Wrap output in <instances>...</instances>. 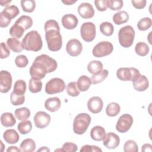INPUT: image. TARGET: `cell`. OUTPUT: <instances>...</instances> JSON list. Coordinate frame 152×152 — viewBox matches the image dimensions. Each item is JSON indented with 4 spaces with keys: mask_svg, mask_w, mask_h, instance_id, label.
Returning <instances> with one entry per match:
<instances>
[{
    "mask_svg": "<svg viewBox=\"0 0 152 152\" xmlns=\"http://www.w3.org/2000/svg\"><path fill=\"white\" fill-rule=\"evenodd\" d=\"M58 67L55 59L46 54L37 56L30 68L29 72L31 78L41 80L46 74L55 71Z\"/></svg>",
    "mask_w": 152,
    "mask_h": 152,
    "instance_id": "cell-1",
    "label": "cell"
},
{
    "mask_svg": "<svg viewBox=\"0 0 152 152\" xmlns=\"http://www.w3.org/2000/svg\"><path fill=\"white\" fill-rule=\"evenodd\" d=\"M45 39L49 50L56 52L62 46V37L60 33V27L55 20H49L44 25Z\"/></svg>",
    "mask_w": 152,
    "mask_h": 152,
    "instance_id": "cell-2",
    "label": "cell"
},
{
    "mask_svg": "<svg viewBox=\"0 0 152 152\" xmlns=\"http://www.w3.org/2000/svg\"><path fill=\"white\" fill-rule=\"evenodd\" d=\"M21 43L23 49L28 51H39L43 46L41 36L36 30H31L27 33L23 38Z\"/></svg>",
    "mask_w": 152,
    "mask_h": 152,
    "instance_id": "cell-3",
    "label": "cell"
},
{
    "mask_svg": "<svg viewBox=\"0 0 152 152\" xmlns=\"http://www.w3.org/2000/svg\"><path fill=\"white\" fill-rule=\"evenodd\" d=\"M91 121V116L86 113L78 114L73 121V131L75 134L83 135L84 134Z\"/></svg>",
    "mask_w": 152,
    "mask_h": 152,
    "instance_id": "cell-4",
    "label": "cell"
},
{
    "mask_svg": "<svg viewBox=\"0 0 152 152\" xmlns=\"http://www.w3.org/2000/svg\"><path fill=\"white\" fill-rule=\"evenodd\" d=\"M135 34V30L132 26H125L122 27L118 32L119 44L125 48H129L134 42Z\"/></svg>",
    "mask_w": 152,
    "mask_h": 152,
    "instance_id": "cell-5",
    "label": "cell"
},
{
    "mask_svg": "<svg viewBox=\"0 0 152 152\" xmlns=\"http://www.w3.org/2000/svg\"><path fill=\"white\" fill-rule=\"evenodd\" d=\"M141 75L140 71L135 68H120L117 69L116 76L118 79L124 81H133Z\"/></svg>",
    "mask_w": 152,
    "mask_h": 152,
    "instance_id": "cell-6",
    "label": "cell"
},
{
    "mask_svg": "<svg viewBox=\"0 0 152 152\" xmlns=\"http://www.w3.org/2000/svg\"><path fill=\"white\" fill-rule=\"evenodd\" d=\"M65 81L60 78H53L45 85V92L48 94H53L62 92L65 88Z\"/></svg>",
    "mask_w": 152,
    "mask_h": 152,
    "instance_id": "cell-7",
    "label": "cell"
},
{
    "mask_svg": "<svg viewBox=\"0 0 152 152\" xmlns=\"http://www.w3.org/2000/svg\"><path fill=\"white\" fill-rule=\"evenodd\" d=\"M113 50V46L110 42L102 41L93 48V55L97 58H102L110 55Z\"/></svg>",
    "mask_w": 152,
    "mask_h": 152,
    "instance_id": "cell-8",
    "label": "cell"
},
{
    "mask_svg": "<svg viewBox=\"0 0 152 152\" xmlns=\"http://www.w3.org/2000/svg\"><path fill=\"white\" fill-rule=\"evenodd\" d=\"M96 30L95 24L92 22H85L80 27L81 38L86 42H92L96 37Z\"/></svg>",
    "mask_w": 152,
    "mask_h": 152,
    "instance_id": "cell-9",
    "label": "cell"
},
{
    "mask_svg": "<svg viewBox=\"0 0 152 152\" xmlns=\"http://www.w3.org/2000/svg\"><path fill=\"white\" fill-rule=\"evenodd\" d=\"M133 121V118L131 115L125 113L118 119L116 124V129L120 133L126 132L131 128Z\"/></svg>",
    "mask_w": 152,
    "mask_h": 152,
    "instance_id": "cell-10",
    "label": "cell"
},
{
    "mask_svg": "<svg viewBox=\"0 0 152 152\" xmlns=\"http://www.w3.org/2000/svg\"><path fill=\"white\" fill-rule=\"evenodd\" d=\"M12 76L10 72L2 70L0 72V91L2 93L8 92L12 86Z\"/></svg>",
    "mask_w": 152,
    "mask_h": 152,
    "instance_id": "cell-11",
    "label": "cell"
},
{
    "mask_svg": "<svg viewBox=\"0 0 152 152\" xmlns=\"http://www.w3.org/2000/svg\"><path fill=\"white\" fill-rule=\"evenodd\" d=\"M33 119L35 126L39 129H43L49 125L51 118L45 112L39 111L36 113Z\"/></svg>",
    "mask_w": 152,
    "mask_h": 152,
    "instance_id": "cell-12",
    "label": "cell"
},
{
    "mask_svg": "<svg viewBox=\"0 0 152 152\" xmlns=\"http://www.w3.org/2000/svg\"><path fill=\"white\" fill-rule=\"evenodd\" d=\"M83 50L82 43L79 40L72 39L69 40L66 45V51L71 56H78Z\"/></svg>",
    "mask_w": 152,
    "mask_h": 152,
    "instance_id": "cell-13",
    "label": "cell"
},
{
    "mask_svg": "<svg viewBox=\"0 0 152 152\" xmlns=\"http://www.w3.org/2000/svg\"><path fill=\"white\" fill-rule=\"evenodd\" d=\"M103 141V145L108 149H115L120 143L119 137L114 132H108Z\"/></svg>",
    "mask_w": 152,
    "mask_h": 152,
    "instance_id": "cell-14",
    "label": "cell"
},
{
    "mask_svg": "<svg viewBox=\"0 0 152 152\" xmlns=\"http://www.w3.org/2000/svg\"><path fill=\"white\" fill-rule=\"evenodd\" d=\"M103 107L102 99L99 96H93L91 97L87 102V107L90 112L93 113H100Z\"/></svg>",
    "mask_w": 152,
    "mask_h": 152,
    "instance_id": "cell-15",
    "label": "cell"
},
{
    "mask_svg": "<svg viewBox=\"0 0 152 152\" xmlns=\"http://www.w3.org/2000/svg\"><path fill=\"white\" fill-rule=\"evenodd\" d=\"M79 15L84 19L92 18L94 15V10L92 5L88 2H83L79 5L77 9Z\"/></svg>",
    "mask_w": 152,
    "mask_h": 152,
    "instance_id": "cell-16",
    "label": "cell"
},
{
    "mask_svg": "<svg viewBox=\"0 0 152 152\" xmlns=\"http://www.w3.org/2000/svg\"><path fill=\"white\" fill-rule=\"evenodd\" d=\"M61 23L64 28L67 30L75 28L78 23L77 17L72 14H67L62 17Z\"/></svg>",
    "mask_w": 152,
    "mask_h": 152,
    "instance_id": "cell-17",
    "label": "cell"
},
{
    "mask_svg": "<svg viewBox=\"0 0 152 152\" xmlns=\"http://www.w3.org/2000/svg\"><path fill=\"white\" fill-rule=\"evenodd\" d=\"M132 86L136 91H144L148 88L149 86V81L145 75H140L132 81Z\"/></svg>",
    "mask_w": 152,
    "mask_h": 152,
    "instance_id": "cell-18",
    "label": "cell"
},
{
    "mask_svg": "<svg viewBox=\"0 0 152 152\" xmlns=\"http://www.w3.org/2000/svg\"><path fill=\"white\" fill-rule=\"evenodd\" d=\"M106 135V134L104 128L99 125L93 127L90 131V137L91 139L96 141H103Z\"/></svg>",
    "mask_w": 152,
    "mask_h": 152,
    "instance_id": "cell-19",
    "label": "cell"
},
{
    "mask_svg": "<svg viewBox=\"0 0 152 152\" xmlns=\"http://www.w3.org/2000/svg\"><path fill=\"white\" fill-rule=\"evenodd\" d=\"M61 106V102L57 97H50L45 102V107L51 112H55L59 109Z\"/></svg>",
    "mask_w": 152,
    "mask_h": 152,
    "instance_id": "cell-20",
    "label": "cell"
},
{
    "mask_svg": "<svg viewBox=\"0 0 152 152\" xmlns=\"http://www.w3.org/2000/svg\"><path fill=\"white\" fill-rule=\"evenodd\" d=\"M3 138L6 142L10 144H16L20 139V136L18 132L13 129L6 130L3 134Z\"/></svg>",
    "mask_w": 152,
    "mask_h": 152,
    "instance_id": "cell-21",
    "label": "cell"
},
{
    "mask_svg": "<svg viewBox=\"0 0 152 152\" xmlns=\"http://www.w3.org/2000/svg\"><path fill=\"white\" fill-rule=\"evenodd\" d=\"M92 84L91 80L87 75L80 76L77 82V86L80 91H86L88 90Z\"/></svg>",
    "mask_w": 152,
    "mask_h": 152,
    "instance_id": "cell-22",
    "label": "cell"
},
{
    "mask_svg": "<svg viewBox=\"0 0 152 152\" xmlns=\"http://www.w3.org/2000/svg\"><path fill=\"white\" fill-rule=\"evenodd\" d=\"M1 123L5 127H12L16 123V119L12 113L5 112L1 116Z\"/></svg>",
    "mask_w": 152,
    "mask_h": 152,
    "instance_id": "cell-23",
    "label": "cell"
},
{
    "mask_svg": "<svg viewBox=\"0 0 152 152\" xmlns=\"http://www.w3.org/2000/svg\"><path fill=\"white\" fill-rule=\"evenodd\" d=\"M7 45L11 50L15 53L21 52L24 49L22 43L14 37L8 38L7 40Z\"/></svg>",
    "mask_w": 152,
    "mask_h": 152,
    "instance_id": "cell-24",
    "label": "cell"
},
{
    "mask_svg": "<svg viewBox=\"0 0 152 152\" xmlns=\"http://www.w3.org/2000/svg\"><path fill=\"white\" fill-rule=\"evenodd\" d=\"M21 151L23 152H32L36 150L35 141L31 138H26L24 140L20 145Z\"/></svg>",
    "mask_w": 152,
    "mask_h": 152,
    "instance_id": "cell-25",
    "label": "cell"
},
{
    "mask_svg": "<svg viewBox=\"0 0 152 152\" xmlns=\"http://www.w3.org/2000/svg\"><path fill=\"white\" fill-rule=\"evenodd\" d=\"M112 20L115 24L121 25L128 21L129 15L127 12L125 11H120L113 15Z\"/></svg>",
    "mask_w": 152,
    "mask_h": 152,
    "instance_id": "cell-26",
    "label": "cell"
},
{
    "mask_svg": "<svg viewBox=\"0 0 152 152\" xmlns=\"http://www.w3.org/2000/svg\"><path fill=\"white\" fill-rule=\"evenodd\" d=\"M15 24H18L22 27L25 30L30 28L33 25L32 18L28 15H21L19 18H18L15 22Z\"/></svg>",
    "mask_w": 152,
    "mask_h": 152,
    "instance_id": "cell-27",
    "label": "cell"
},
{
    "mask_svg": "<svg viewBox=\"0 0 152 152\" xmlns=\"http://www.w3.org/2000/svg\"><path fill=\"white\" fill-rule=\"evenodd\" d=\"M121 111L119 104L116 102H112L107 104L106 108V113L108 116L114 117L117 116Z\"/></svg>",
    "mask_w": 152,
    "mask_h": 152,
    "instance_id": "cell-28",
    "label": "cell"
},
{
    "mask_svg": "<svg viewBox=\"0 0 152 152\" xmlns=\"http://www.w3.org/2000/svg\"><path fill=\"white\" fill-rule=\"evenodd\" d=\"M109 74V71L107 69H102L96 74H93L91 77V82L93 84H97L102 83L104 80Z\"/></svg>",
    "mask_w": 152,
    "mask_h": 152,
    "instance_id": "cell-29",
    "label": "cell"
},
{
    "mask_svg": "<svg viewBox=\"0 0 152 152\" xmlns=\"http://www.w3.org/2000/svg\"><path fill=\"white\" fill-rule=\"evenodd\" d=\"M150 51V48L148 45L143 42L137 43L135 46V53L141 56H146Z\"/></svg>",
    "mask_w": 152,
    "mask_h": 152,
    "instance_id": "cell-30",
    "label": "cell"
},
{
    "mask_svg": "<svg viewBox=\"0 0 152 152\" xmlns=\"http://www.w3.org/2000/svg\"><path fill=\"white\" fill-rule=\"evenodd\" d=\"M17 119L20 121H25L30 116V110L26 107L17 109L14 112Z\"/></svg>",
    "mask_w": 152,
    "mask_h": 152,
    "instance_id": "cell-31",
    "label": "cell"
},
{
    "mask_svg": "<svg viewBox=\"0 0 152 152\" xmlns=\"http://www.w3.org/2000/svg\"><path fill=\"white\" fill-rule=\"evenodd\" d=\"M103 67V64L97 60H93L90 61L87 65V70L88 71L92 74H96L100 71L102 70Z\"/></svg>",
    "mask_w": 152,
    "mask_h": 152,
    "instance_id": "cell-32",
    "label": "cell"
},
{
    "mask_svg": "<svg viewBox=\"0 0 152 152\" xmlns=\"http://www.w3.org/2000/svg\"><path fill=\"white\" fill-rule=\"evenodd\" d=\"M1 12L12 20V18H15L19 14L20 10L17 6L12 5L7 7H5L1 11Z\"/></svg>",
    "mask_w": 152,
    "mask_h": 152,
    "instance_id": "cell-33",
    "label": "cell"
},
{
    "mask_svg": "<svg viewBox=\"0 0 152 152\" xmlns=\"http://www.w3.org/2000/svg\"><path fill=\"white\" fill-rule=\"evenodd\" d=\"M100 32L106 36H110L114 31V27L112 24L108 21L103 22L100 25Z\"/></svg>",
    "mask_w": 152,
    "mask_h": 152,
    "instance_id": "cell-34",
    "label": "cell"
},
{
    "mask_svg": "<svg viewBox=\"0 0 152 152\" xmlns=\"http://www.w3.org/2000/svg\"><path fill=\"white\" fill-rule=\"evenodd\" d=\"M42 88V83L41 80L31 78L29 80L28 90L31 93H37L40 92Z\"/></svg>",
    "mask_w": 152,
    "mask_h": 152,
    "instance_id": "cell-35",
    "label": "cell"
},
{
    "mask_svg": "<svg viewBox=\"0 0 152 152\" xmlns=\"http://www.w3.org/2000/svg\"><path fill=\"white\" fill-rule=\"evenodd\" d=\"M26 91V83L23 80H17L14 86L13 92L18 95H24Z\"/></svg>",
    "mask_w": 152,
    "mask_h": 152,
    "instance_id": "cell-36",
    "label": "cell"
},
{
    "mask_svg": "<svg viewBox=\"0 0 152 152\" xmlns=\"http://www.w3.org/2000/svg\"><path fill=\"white\" fill-rule=\"evenodd\" d=\"M32 129V124L31 121L28 120L22 121L20 122L17 126V129L18 132L21 134H27L29 133Z\"/></svg>",
    "mask_w": 152,
    "mask_h": 152,
    "instance_id": "cell-37",
    "label": "cell"
},
{
    "mask_svg": "<svg viewBox=\"0 0 152 152\" xmlns=\"http://www.w3.org/2000/svg\"><path fill=\"white\" fill-rule=\"evenodd\" d=\"M24 31L25 30L22 27L15 23L10 28L9 33L12 37L16 38V39H20L23 36L24 33Z\"/></svg>",
    "mask_w": 152,
    "mask_h": 152,
    "instance_id": "cell-38",
    "label": "cell"
},
{
    "mask_svg": "<svg viewBox=\"0 0 152 152\" xmlns=\"http://www.w3.org/2000/svg\"><path fill=\"white\" fill-rule=\"evenodd\" d=\"M20 4L23 10L26 12H32L36 8V2L34 0H21Z\"/></svg>",
    "mask_w": 152,
    "mask_h": 152,
    "instance_id": "cell-39",
    "label": "cell"
},
{
    "mask_svg": "<svg viewBox=\"0 0 152 152\" xmlns=\"http://www.w3.org/2000/svg\"><path fill=\"white\" fill-rule=\"evenodd\" d=\"M151 19L149 17H144L138 21L137 23V27L140 31H145L150 28L151 27Z\"/></svg>",
    "mask_w": 152,
    "mask_h": 152,
    "instance_id": "cell-40",
    "label": "cell"
},
{
    "mask_svg": "<svg viewBox=\"0 0 152 152\" xmlns=\"http://www.w3.org/2000/svg\"><path fill=\"white\" fill-rule=\"evenodd\" d=\"M66 90L68 94L71 97H77L80 94V90L77 87V83L74 81L70 82L68 84Z\"/></svg>",
    "mask_w": 152,
    "mask_h": 152,
    "instance_id": "cell-41",
    "label": "cell"
},
{
    "mask_svg": "<svg viewBox=\"0 0 152 152\" xmlns=\"http://www.w3.org/2000/svg\"><path fill=\"white\" fill-rule=\"evenodd\" d=\"M124 151L125 152H137L138 151V145L134 140H128L124 145Z\"/></svg>",
    "mask_w": 152,
    "mask_h": 152,
    "instance_id": "cell-42",
    "label": "cell"
},
{
    "mask_svg": "<svg viewBox=\"0 0 152 152\" xmlns=\"http://www.w3.org/2000/svg\"><path fill=\"white\" fill-rule=\"evenodd\" d=\"M10 101L14 106H18L23 104L25 101L24 95H18L13 91L10 94Z\"/></svg>",
    "mask_w": 152,
    "mask_h": 152,
    "instance_id": "cell-43",
    "label": "cell"
},
{
    "mask_svg": "<svg viewBox=\"0 0 152 152\" xmlns=\"http://www.w3.org/2000/svg\"><path fill=\"white\" fill-rule=\"evenodd\" d=\"M124 5L123 1L122 0H107V6L110 10L116 11L121 10Z\"/></svg>",
    "mask_w": 152,
    "mask_h": 152,
    "instance_id": "cell-44",
    "label": "cell"
},
{
    "mask_svg": "<svg viewBox=\"0 0 152 152\" xmlns=\"http://www.w3.org/2000/svg\"><path fill=\"white\" fill-rule=\"evenodd\" d=\"M15 64L18 68H24L28 64V60L26 55H20L15 59Z\"/></svg>",
    "mask_w": 152,
    "mask_h": 152,
    "instance_id": "cell-45",
    "label": "cell"
},
{
    "mask_svg": "<svg viewBox=\"0 0 152 152\" xmlns=\"http://www.w3.org/2000/svg\"><path fill=\"white\" fill-rule=\"evenodd\" d=\"M62 151H68V152H75L78 150L77 145L71 142H66L64 143L61 148Z\"/></svg>",
    "mask_w": 152,
    "mask_h": 152,
    "instance_id": "cell-46",
    "label": "cell"
},
{
    "mask_svg": "<svg viewBox=\"0 0 152 152\" xmlns=\"http://www.w3.org/2000/svg\"><path fill=\"white\" fill-rule=\"evenodd\" d=\"M80 152H102V150L97 146L93 145H84L80 149Z\"/></svg>",
    "mask_w": 152,
    "mask_h": 152,
    "instance_id": "cell-47",
    "label": "cell"
},
{
    "mask_svg": "<svg viewBox=\"0 0 152 152\" xmlns=\"http://www.w3.org/2000/svg\"><path fill=\"white\" fill-rule=\"evenodd\" d=\"M94 3L98 11H104L107 10V6L106 0H96L94 1Z\"/></svg>",
    "mask_w": 152,
    "mask_h": 152,
    "instance_id": "cell-48",
    "label": "cell"
},
{
    "mask_svg": "<svg viewBox=\"0 0 152 152\" xmlns=\"http://www.w3.org/2000/svg\"><path fill=\"white\" fill-rule=\"evenodd\" d=\"M11 19L7 15L2 14L1 12L0 13V27L1 28L7 27L11 22Z\"/></svg>",
    "mask_w": 152,
    "mask_h": 152,
    "instance_id": "cell-49",
    "label": "cell"
},
{
    "mask_svg": "<svg viewBox=\"0 0 152 152\" xmlns=\"http://www.w3.org/2000/svg\"><path fill=\"white\" fill-rule=\"evenodd\" d=\"M10 54V50L7 48L4 42L1 43V58L5 59L9 56Z\"/></svg>",
    "mask_w": 152,
    "mask_h": 152,
    "instance_id": "cell-50",
    "label": "cell"
},
{
    "mask_svg": "<svg viewBox=\"0 0 152 152\" xmlns=\"http://www.w3.org/2000/svg\"><path fill=\"white\" fill-rule=\"evenodd\" d=\"M131 3L135 8L142 9L145 7L147 1L146 0H132Z\"/></svg>",
    "mask_w": 152,
    "mask_h": 152,
    "instance_id": "cell-51",
    "label": "cell"
},
{
    "mask_svg": "<svg viewBox=\"0 0 152 152\" xmlns=\"http://www.w3.org/2000/svg\"><path fill=\"white\" fill-rule=\"evenodd\" d=\"M141 151H152V145L150 144L147 143V144H144L141 148Z\"/></svg>",
    "mask_w": 152,
    "mask_h": 152,
    "instance_id": "cell-52",
    "label": "cell"
},
{
    "mask_svg": "<svg viewBox=\"0 0 152 152\" xmlns=\"http://www.w3.org/2000/svg\"><path fill=\"white\" fill-rule=\"evenodd\" d=\"M7 151L9 152V151H14V152H20L21 151V149L18 148L16 146H11L9 147L7 149Z\"/></svg>",
    "mask_w": 152,
    "mask_h": 152,
    "instance_id": "cell-53",
    "label": "cell"
},
{
    "mask_svg": "<svg viewBox=\"0 0 152 152\" xmlns=\"http://www.w3.org/2000/svg\"><path fill=\"white\" fill-rule=\"evenodd\" d=\"M11 2V1H8V0H1L0 1V4H1V5L2 6V7H8V4Z\"/></svg>",
    "mask_w": 152,
    "mask_h": 152,
    "instance_id": "cell-54",
    "label": "cell"
},
{
    "mask_svg": "<svg viewBox=\"0 0 152 152\" xmlns=\"http://www.w3.org/2000/svg\"><path fill=\"white\" fill-rule=\"evenodd\" d=\"M77 1V0H74V1H72V0H66V1H62V2L64 3L65 5H72L74 3H75Z\"/></svg>",
    "mask_w": 152,
    "mask_h": 152,
    "instance_id": "cell-55",
    "label": "cell"
},
{
    "mask_svg": "<svg viewBox=\"0 0 152 152\" xmlns=\"http://www.w3.org/2000/svg\"><path fill=\"white\" fill-rule=\"evenodd\" d=\"M37 151L38 152V151H48V152H49L50 151V149L49 148H48L47 147H40V148H39V149H38L37 150Z\"/></svg>",
    "mask_w": 152,
    "mask_h": 152,
    "instance_id": "cell-56",
    "label": "cell"
}]
</instances>
